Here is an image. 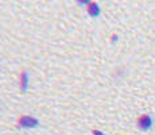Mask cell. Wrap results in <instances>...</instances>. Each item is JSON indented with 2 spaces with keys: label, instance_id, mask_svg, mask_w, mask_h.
I'll return each mask as SVG.
<instances>
[{
  "label": "cell",
  "instance_id": "5b68a950",
  "mask_svg": "<svg viewBox=\"0 0 155 135\" xmlns=\"http://www.w3.org/2000/svg\"><path fill=\"white\" fill-rule=\"evenodd\" d=\"M93 135H104L101 131H99V130H93Z\"/></svg>",
  "mask_w": 155,
  "mask_h": 135
},
{
  "label": "cell",
  "instance_id": "277c9868",
  "mask_svg": "<svg viewBox=\"0 0 155 135\" xmlns=\"http://www.w3.org/2000/svg\"><path fill=\"white\" fill-rule=\"evenodd\" d=\"M27 83H28V74L27 72H23L22 76H20V88H22L23 92L27 89Z\"/></svg>",
  "mask_w": 155,
  "mask_h": 135
},
{
  "label": "cell",
  "instance_id": "7a4b0ae2",
  "mask_svg": "<svg viewBox=\"0 0 155 135\" xmlns=\"http://www.w3.org/2000/svg\"><path fill=\"white\" fill-rule=\"evenodd\" d=\"M138 126L142 130H148V128L153 126V119L148 115H142L140 118L138 119Z\"/></svg>",
  "mask_w": 155,
  "mask_h": 135
},
{
  "label": "cell",
  "instance_id": "3957f363",
  "mask_svg": "<svg viewBox=\"0 0 155 135\" xmlns=\"http://www.w3.org/2000/svg\"><path fill=\"white\" fill-rule=\"evenodd\" d=\"M88 14L91 15V16H99L100 15V7L97 3H89L88 5Z\"/></svg>",
  "mask_w": 155,
  "mask_h": 135
},
{
  "label": "cell",
  "instance_id": "6da1fadb",
  "mask_svg": "<svg viewBox=\"0 0 155 135\" xmlns=\"http://www.w3.org/2000/svg\"><path fill=\"white\" fill-rule=\"evenodd\" d=\"M19 126L20 127H35V126H38V119L25 115L19 119Z\"/></svg>",
  "mask_w": 155,
  "mask_h": 135
}]
</instances>
